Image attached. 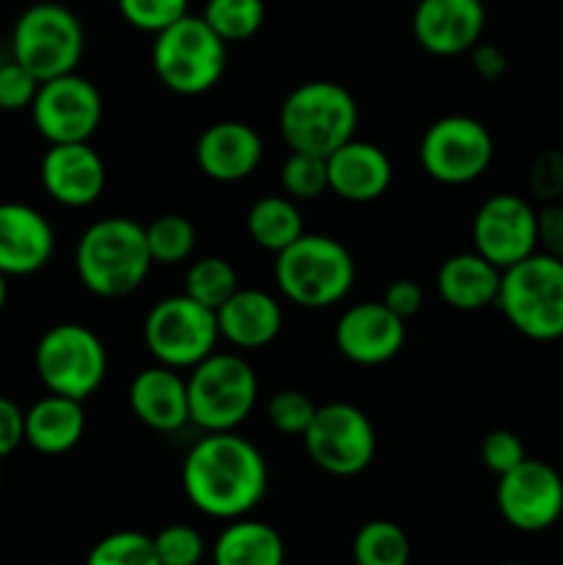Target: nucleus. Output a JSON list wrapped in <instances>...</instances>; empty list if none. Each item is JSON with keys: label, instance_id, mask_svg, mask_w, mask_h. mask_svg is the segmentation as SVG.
<instances>
[{"label": "nucleus", "instance_id": "1", "mask_svg": "<svg viewBox=\"0 0 563 565\" xmlns=\"http://www.w3.org/2000/svg\"><path fill=\"white\" fill-rule=\"evenodd\" d=\"M182 491L210 519L248 516L268 491V461L254 441L235 430L204 434L182 461Z\"/></svg>", "mask_w": 563, "mask_h": 565}, {"label": "nucleus", "instance_id": "2", "mask_svg": "<svg viewBox=\"0 0 563 565\" xmlns=\"http://www.w3.org/2000/svg\"><path fill=\"white\" fill-rule=\"evenodd\" d=\"M147 230L125 215L94 221L75 246L81 285L97 298H125L147 281L152 270Z\"/></svg>", "mask_w": 563, "mask_h": 565}, {"label": "nucleus", "instance_id": "3", "mask_svg": "<svg viewBox=\"0 0 563 565\" xmlns=\"http://www.w3.org/2000/svg\"><path fill=\"white\" fill-rule=\"evenodd\" d=\"M274 281L282 298L301 309H329L351 292L357 263L337 237L304 232L296 243L276 254Z\"/></svg>", "mask_w": 563, "mask_h": 565}, {"label": "nucleus", "instance_id": "4", "mask_svg": "<svg viewBox=\"0 0 563 565\" xmlns=\"http://www.w3.org/2000/svg\"><path fill=\"white\" fill-rule=\"evenodd\" d=\"M357 99L334 81L301 83L279 108V132L290 152L329 158L334 149L357 138Z\"/></svg>", "mask_w": 563, "mask_h": 565}, {"label": "nucleus", "instance_id": "5", "mask_svg": "<svg viewBox=\"0 0 563 565\" xmlns=\"http://www.w3.org/2000/svg\"><path fill=\"white\" fill-rule=\"evenodd\" d=\"M495 307L528 340H563V259L535 252L502 270Z\"/></svg>", "mask_w": 563, "mask_h": 565}, {"label": "nucleus", "instance_id": "6", "mask_svg": "<svg viewBox=\"0 0 563 565\" xmlns=\"http://www.w3.org/2000/svg\"><path fill=\"white\" fill-rule=\"evenodd\" d=\"M152 70L163 88L180 97H199L213 92L226 70V42L202 20L185 14L155 33Z\"/></svg>", "mask_w": 563, "mask_h": 565}, {"label": "nucleus", "instance_id": "7", "mask_svg": "<svg viewBox=\"0 0 563 565\" xmlns=\"http://www.w3.org/2000/svg\"><path fill=\"white\" fill-rule=\"evenodd\" d=\"M191 425L204 434L235 430L257 406L259 384L252 364L237 353L213 351L188 375Z\"/></svg>", "mask_w": 563, "mask_h": 565}, {"label": "nucleus", "instance_id": "8", "mask_svg": "<svg viewBox=\"0 0 563 565\" xmlns=\"http://www.w3.org/2000/svg\"><path fill=\"white\" fill-rule=\"evenodd\" d=\"M86 50V31L72 9L61 3H33L17 17L11 31V58L39 83L70 75Z\"/></svg>", "mask_w": 563, "mask_h": 565}, {"label": "nucleus", "instance_id": "9", "mask_svg": "<svg viewBox=\"0 0 563 565\" xmlns=\"http://www.w3.org/2000/svg\"><path fill=\"white\" fill-rule=\"evenodd\" d=\"M33 364L47 392L88 401L105 384L108 348L88 326L59 323L36 342Z\"/></svg>", "mask_w": 563, "mask_h": 565}, {"label": "nucleus", "instance_id": "10", "mask_svg": "<svg viewBox=\"0 0 563 565\" xmlns=\"http://www.w3.org/2000/svg\"><path fill=\"white\" fill-rule=\"evenodd\" d=\"M219 340L213 309L185 292L160 298L144 318V345L155 362L171 370H191L215 351Z\"/></svg>", "mask_w": 563, "mask_h": 565}, {"label": "nucleus", "instance_id": "11", "mask_svg": "<svg viewBox=\"0 0 563 565\" xmlns=\"http://www.w3.org/2000/svg\"><path fill=\"white\" fill-rule=\"evenodd\" d=\"M495 138L484 121L453 114L431 121L419 141V166L442 185H469L489 171Z\"/></svg>", "mask_w": 563, "mask_h": 565}, {"label": "nucleus", "instance_id": "12", "mask_svg": "<svg viewBox=\"0 0 563 565\" xmlns=\"http://www.w3.org/2000/svg\"><path fill=\"white\" fill-rule=\"evenodd\" d=\"M301 439L315 467L334 478L362 475L375 458V428L353 403L318 406Z\"/></svg>", "mask_w": 563, "mask_h": 565}, {"label": "nucleus", "instance_id": "13", "mask_svg": "<svg viewBox=\"0 0 563 565\" xmlns=\"http://www.w3.org/2000/svg\"><path fill=\"white\" fill-rule=\"evenodd\" d=\"M103 94L88 77L70 72L39 83L31 119L47 143L88 141L103 121Z\"/></svg>", "mask_w": 563, "mask_h": 565}, {"label": "nucleus", "instance_id": "14", "mask_svg": "<svg viewBox=\"0 0 563 565\" xmlns=\"http://www.w3.org/2000/svg\"><path fill=\"white\" fill-rule=\"evenodd\" d=\"M495 502L513 530L544 533L563 516L561 472L539 458H524L519 467L497 478Z\"/></svg>", "mask_w": 563, "mask_h": 565}, {"label": "nucleus", "instance_id": "15", "mask_svg": "<svg viewBox=\"0 0 563 565\" xmlns=\"http://www.w3.org/2000/svg\"><path fill=\"white\" fill-rule=\"evenodd\" d=\"M472 246L506 270L539 252V210L519 193H495L472 218Z\"/></svg>", "mask_w": 563, "mask_h": 565}, {"label": "nucleus", "instance_id": "16", "mask_svg": "<svg viewBox=\"0 0 563 565\" xmlns=\"http://www.w3.org/2000/svg\"><path fill=\"white\" fill-rule=\"evenodd\" d=\"M406 342V320L397 318L384 301H359L340 315L334 345L342 359L359 367L386 364Z\"/></svg>", "mask_w": 563, "mask_h": 565}, {"label": "nucleus", "instance_id": "17", "mask_svg": "<svg viewBox=\"0 0 563 565\" xmlns=\"http://www.w3.org/2000/svg\"><path fill=\"white\" fill-rule=\"evenodd\" d=\"M39 177L53 202L61 207H92L99 202L108 182L105 160L88 141L77 143H50L44 152Z\"/></svg>", "mask_w": 563, "mask_h": 565}, {"label": "nucleus", "instance_id": "18", "mask_svg": "<svg viewBox=\"0 0 563 565\" xmlns=\"http://www.w3.org/2000/svg\"><path fill=\"white\" fill-rule=\"evenodd\" d=\"M486 28L484 0H419L412 33L419 47L439 58L469 53Z\"/></svg>", "mask_w": 563, "mask_h": 565}, {"label": "nucleus", "instance_id": "19", "mask_svg": "<svg viewBox=\"0 0 563 565\" xmlns=\"http://www.w3.org/2000/svg\"><path fill=\"white\" fill-rule=\"evenodd\" d=\"M196 166L208 180L215 182H241L257 171L263 163L265 143L252 125L237 119L213 121L199 136Z\"/></svg>", "mask_w": 563, "mask_h": 565}, {"label": "nucleus", "instance_id": "20", "mask_svg": "<svg viewBox=\"0 0 563 565\" xmlns=\"http://www.w3.org/2000/svg\"><path fill=\"white\" fill-rule=\"evenodd\" d=\"M55 232L36 207L22 202L0 204V270L31 276L53 259Z\"/></svg>", "mask_w": 563, "mask_h": 565}, {"label": "nucleus", "instance_id": "21", "mask_svg": "<svg viewBox=\"0 0 563 565\" xmlns=\"http://www.w3.org/2000/svg\"><path fill=\"white\" fill-rule=\"evenodd\" d=\"M329 191L351 204H368L392 185V160L379 143L351 138L326 158Z\"/></svg>", "mask_w": 563, "mask_h": 565}, {"label": "nucleus", "instance_id": "22", "mask_svg": "<svg viewBox=\"0 0 563 565\" xmlns=\"http://www.w3.org/2000/svg\"><path fill=\"white\" fill-rule=\"evenodd\" d=\"M127 401H130L138 423L158 434H177L191 423L188 381L166 364L155 362L152 367L136 373V379L130 381Z\"/></svg>", "mask_w": 563, "mask_h": 565}, {"label": "nucleus", "instance_id": "23", "mask_svg": "<svg viewBox=\"0 0 563 565\" xmlns=\"http://www.w3.org/2000/svg\"><path fill=\"white\" fill-rule=\"evenodd\" d=\"M219 320V334L237 351H259L268 348L282 334L279 298L257 287H237L230 298L215 312Z\"/></svg>", "mask_w": 563, "mask_h": 565}, {"label": "nucleus", "instance_id": "24", "mask_svg": "<svg viewBox=\"0 0 563 565\" xmlns=\"http://www.w3.org/2000/svg\"><path fill=\"white\" fill-rule=\"evenodd\" d=\"M502 270L478 252L450 254L436 270V290L456 312H480L495 307Z\"/></svg>", "mask_w": 563, "mask_h": 565}, {"label": "nucleus", "instance_id": "25", "mask_svg": "<svg viewBox=\"0 0 563 565\" xmlns=\"http://www.w3.org/2000/svg\"><path fill=\"white\" fill-rule=\"evenodd\" d=\"M86 434L83 401L47 392L25 412V441L42 456H64L75 450Z\"/></svg>", "mask_w": 563, "mask_h": 565}, {"label": "nucleus", "instance_id": "26", "mask_svg": "<svg viewBox=\"0 0 563 565\" xmlns=\"http://www.w3.org/2000/svg\"><path fill=\"white\" fill-rule=\"evenodd\" d=\"M213 565H285V541L259 519H232L215 539Z\"/></svg>", "mask_w": 563, "mask_h": 565}, {"label": "nucleus", "instance_id": "27", "mask_svg": "<svg viewBox=\"0 0 563 565\" xmlns=\"http://www.w3.org/2000/svg\"><path fill=\"white\" fill-rule=\"evenodd\" d=\"M246 232L254 246L270 254L285 252L304 235V215L290 196H263L248 207Z\"/></svg>", "mask_w": 563, "mask_h": 565}, {"label": "nucleus", "instance_id": "28", "mask_svg": "<svg viewBox=\"0 0 563 565\" xmlns=\"http://www.w3.org/2000/svg\"><path fill=\"white\" fill-rule=\"evenodd\" d=\"M353 563L357 565H408L412 544L401 524L390 519L364 522L353 535Z\"/></svg>", "mask_w": 563, "mask_h": 565}, {"label": "nucleus", "instance_id": "29", "mask_svg": "<svg viewBox=\"0 0 563 565\" xmlns=\"http://www.w3.org/2000/svg\"><path fill=\"white\" fill-rule=\"evenodd\" d=\"M202 20L226 44L248 42L263 28L265 3L263 0H208L202 11Z\"/></svg>", "mask_w": 563, "mask_h": 565}, {"label": "nucleus", "instance_id": "30", "mask_svg": "<svg viewBox=\"0 0 563 565\" xmlns=\"http://www.w3.org/2000/svg\"><path fill=\"white\" fill-rule=\"evenodd\" d=\"M241 287V279H237L235 265L226 257H202L188 268L185 274V296H191L193 301H199L202 307L219 312L221 303L232 296V292Z\"/></svg>", "mask_w": 563, "mask_h": 565}, {"label": "nucleus", "instance_id": "31", "mask_svg": "<svg viewBox=\"0 0 563 565\" xmlns=\"http://www.w3.org/2000/svg\"><path fill=\"white\" fill-rule=\"evenodd\" d=\"M147 230V246L155 265H180L196 248V226L180 213H163Z\"/></svg>", "mask_w": 563, "mask_h": 565}, {"label": "nucleus", "instance_id": "32", "mask_svg": "<svg viewBox=\"0 0 563 565\" xmlns=\"http://www.w3.org/2000/svg\"><path fill=\"white\" fill-rule=\"evenodd\" d=\"M86 565H160L152 535L119 530L99 539L86 555Z\"/></svg>", "mask_w": 563, "mask_h": 565}, {"label": "nucleus", "instance_id": "33", "mask_svg": "<svg viewBox=\"0 0 563 565\" xmlns=\"http://www.w3.org/2000/svg\"><path fill=\"white\" fill-rule=\"evenodd\" d=\"M282 188L285 196L293 202H315L329 191V171H326V158L309 152H290L282 163Z\"/></svg>", "mask_w": 563, "mask_h": 565}, {"label": "nucleus", "instance_id": "34", "mask_svg": "<svg viewBox=\"0 0 563 565\" xmlns=\"http://www.w3.org/2000/svg\"><path fill=\"white\" fill-rule=\"evenodd\" d=\"M160 565H199L208 555L202 533L191 524H166L152 535Z\"/></svg>", "mask_w": 563, "mask_h": 565}, {"label": "nucleus", "instance_id": "35", "mask_svg": "<svg viewBox=\"0 0 563 565\" xmlns=\"http://www.w3.org/2000/svg\"><path fill=\"white\" fill-rule=\"evenodd\" d=\"M121 20L144 33H160L188 14V0H116Z\"/></svg>", "mask_w": 563, "mask_h": 565}, {"label": "nucleus", "instance_id": "36", "mask_svg": "<svg viewBox=\"0 0 563 565\" xmlns=\"http://www.w3.org/2000/svg\"><path fill=\"white\" fill-rule=\"evenodd\" d=\"M315 412H318V406L298 390H279L276 395H270L268 406H265L270 428L285 436H304Z\"/></svg>", "mask_w": 563, "mask_h": 565}, {"label": "nucleus", "instance_id": "37", "mask_svg": "<svg viewBox=\"0 0 563 565\" xmlns=\"http://www.w3.org/2000/svg\"><path fill=\"white\" fill-rule=\"evenodd\" d=\"M524 458H528L524 441L508 428L489 430V434L484 436V441H480V461H484V467L489 469L491 475H497V478L511 472L513 467H519Z\"/></svg>", "mask_w": 563, "mask_h": 565}, {"label": "nucleus", "instance_id": "38", "mask_svg": "<svg viewBox=\"0 0 563 565\" xmlns=\"http://www.w3.org/2000/svg\"><path fill=\"white\" fill-rule=\"evenodd\" d=\"M528 191L539 202H561L563 199V152L544 149L533 158L528 169Z\"/></svg>", "mask_w": 563, "mask_h": 565}, {"label": "nucleus", "instance_id": "39", "mask_svg": "<svg viewBox=\"0 0 563 565\" xmlns=\"http://www.w3.org/2000/svg\"><path fill=\"white\" fill-rule=\"evenodd\" d=\"M39 92V81L17 64L14 58L0 64V110L6 114H17V110H31L33 97Z\"/></svg>", "mask_w": 563, "mask_h": 565}, {"label": "nucleus", "instance_id": "40", "mask_svg": "<svg viewBox=\"0 0 563 565\" xmlns=\"http://www.w3.org/2000/svg\"><path fill=\"white\" fill-rule=\"evenodd\" d=\"M539 252L563 259V202L539 207Z\"/></svg>", "mask_w": 563, "mask_h": 565}, {"label": "nucleus", "instance_id": "41", "mask_svg": "<svg viewBox=\"0 0 563 565\" xmlns=\"http://www.w3.org/2000/svg\"><path fill=\"white\" fill-rule=\"evenodd\" d=\"M25 441V412L9 397H0V461Z\"/></svg>", "mask_w": 563, "mask_h": 565}, {"label": "nucleus", "instance_id": "42", "mask_svg": "<svg viewBox=\"0 0 563 565\" xmlns=\"http://www.w3.org/2000/svg\"><path fill=\"white\" fill-rule=\"evenodd\" d=\"M381 301H384L397 318L408 320L423 309V287L412 279H395L392 285H386Z\"/></svg>", "mask_w": 563, "mask_h": 565}, {"label": "nucleus", "instance_id": "43", "mask_svg": "<svg viewBox=\"0 0 563 565\" xmlns=\"http://www.w3.org/2000/svg\"><path fill=\"white\" fill-rule=\"evenodd\" d=\"M469 53H472L469 58H472V70H475V75H478V77L495 83V81H500L502 75H506L508 58H506V53L497 47V44L478 42L472 50H469Z\"/></svg>", "mask_w": 563, "mask_h": 565}, {"label": "nucleus", "instance_id": "44", "mask_svg": "<svg viewBox=\"0 0 563 565\" xmlns=\"http://www.w3.org/2000/svg\"><path fill=\"white\" fill-rule=\"evenodd\" d=\"M6 298H9V276L0 270V312H3L6 307Z\"/></svg>", "mask_w": 563, "mask_h": 565}, {"label": "nucleus", "instance_id": "45", "mask_svg": "<svg viewBox=\"0 0 563 565\" xmlns=\"http://www.w3.org/2000/svg\"><path fill=\"white\" fill-rule=\"evenodd\" d=\"M0 486H3V467H0Z\"/></svg>", "mask_w": 563, "mask_h": 565}, {"label": "nucleus", "instance_id": "46", "mask_svg": "<svg viewBox=\"0 0 563 565\" xmlns=\"http://www.w3.org/2000/svg\"><path fill=\"white\" fill-rule=\"evenodd\" d=\"M502 565H530V563H502Z\"/></svg>", "mask_w": 563, "mask_h": 565}, {"label": "nucleus", "instance_id": "47", "mask_svg": "<svg viewBox=\"0 0 563 565\" xmlns=\"http://www.w3.org/2000/svg\"><path fill=\"white\" fill-rule=\"evenodd\" d=\"M47 565H61V563H47Z\"/></svg>", "mask_w": 563, "mask_h": 565}, {"label": "nucleus", "instance_id": "48", "mask_svg": "<svg viewBox=\"0 0 563 565\" xmlns=\"http://www.w3.org/2000/svg\"><path fill=\"white\" fill-rule=\"evenodd\" d=\"M0 565H3V563H0Z\"/></svg>", "mask_w": 563, "mask_h": 565}]
</instances>
